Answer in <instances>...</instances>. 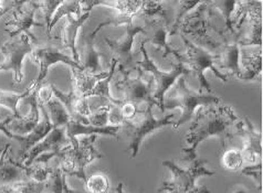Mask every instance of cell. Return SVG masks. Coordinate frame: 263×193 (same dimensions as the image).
Returning <instances> with one entry per match:
<instances>
[{
    "label": "cell",
    "instance_id": "cell-1",
    "mask_svg": "<svg viewBox=\"0 0 263 193\" xmlns=\"http://www.w3.org/2000/svg\"><path fill=\"white\" fill-rule=\"evenodd\" d=\"M242 121L233 112L230 106L210 105L207 108H201L194 117L189 131L185 136V140L189 147H182L184 160L194 161L197 158L196 150L198 146L210 137H217L220 142L221 148L232 139L241 136Z\"/></svg>",
    "mask_w": 263,
    "mask_h": 193
},
{
    "label": "cell",
    "instance_id": "cell-2",
    "mask_svg": "<svg viewBox=\"0 0 263 193\" xmlns=\"http://www.w3.org/2000/svg\"><path fill=\"white\" fill-rule=\"evenodd\" d=\"M98 136H86L82 140L78 138L71 139L70 145L63 147L59 155V168L65 176L76 177L78 179L86 181L85 168L96 159L102 158V155L94 148Z\"/></svg>",
    "mask_w": 263,
    "mask_h": 193
},
{
    "label": "cell",
    "instance_id": "cell-3",
    "mask_svg": "<svg viewBox=\"0 0 263 193\" xmlns=\"http://www.w3.org/2000/svg\"><path fill=\"white\" fill-rule=\"evenodd\" d=\"M207 160L196 158L192 161L187 169L179 167L173 160L163 161V166L172 171V179L164 181L163 185L157 191L167 193H210L206 187H201L196 183L200 177H213L215 171L207 169Z\"/></svg>",
    "mask_w": 263,
    "mask_h": 193
},
{
    "label": "cell",
    "instance_id": "cell-4",
    "mask_svg": "<svg viewBox=\"0 0 263 193\" xmlns=\"http://www.w3.org/2000/svg\"><path fill=\"white\" fill-rule=\"evenodd\" d=\"M179 35L185 44V53L182 54V56H184V64L187 66L189 71L193 72L194 76L198 79L199 93H203V91L206 90L208 94H213V88H211L209 82L204 78V71H214L216 76L224 82V83L228 82L229 79L228 74L221 73L216 66L218 63V54L211 53L207 49L198 46V44H195L185 35Z\"/></svg>",
    "mask_w": 263,
    "mask_h": 193
},
{
    "label": "cell",
    "instance_id": "cell-5",
    "mask_svg": "<svg viewBox=\"0 0 263 193\" xmlns=\"http://www.w3.org/2000/svg\"><path fill=\"white\" fill-rule=\"evenodd\" d=\"M176 96H171L164 100L165 109H181V115L178 121L173 122L174 129H178L181 125L191 122L194 117L195 109L198 106L216 105L221 102L215 94H204L191 90L184 78H179L176 84Z\"/></svg>",
    "mask_w": 263,
    "mask_h": 193
},
{
    "label": "cell",
    "instance_id": "cell-6",
    "mask_svg": "<svg viewBox=\"0 0 263 193\" xmlns=\"http://www.w3.org/2000/svg\"><path fill=\"white\" fill-rule=\"evenodd\" d=\"M173 117L174 115L171 114L164 117L163 120H156L153 115V106L148 105L145 107V109H141L134 118L128 121H123L121 128L124 129L125 135L129 138L127 150L132 151L130 157L133 159L136 157L143 139L146 136L153 131L165 127V126L173 125Z\"/></svg>",
    "mask_w": 263,
    "mask_h": 193
},
{
    "label": "cell",
    "instance_id": "cell-7",
    "mask_svg": "<svg viewBox=\"0 0 263 193\" xmlns=\"http://www.w3.org/2000/svg\"><path fill=\"white\" fill-rule=\"evenodd\" d=\"M145 42L142 41L140 46V52L143 55L141 60L137 61V69L141 71L149 72L152 74V80L153 83H155V92L153 94V98H154L159 104L160 107H162V112H165L164 108V100H165V94L170 90V87L176 82L181 75L184 74L191 73L188 70L187 66L184 64V62H178L177 64H172L173 69L168 72L162 71L158 69V66L155 64V62L149 57L147 50L145 48Z\"/></svg>",
    "mask_w": 263,
    "mask_h": 193
},
{
    "label": "cell",
    "instance_id": "cell-8",
    "mask_svg": "<svg viewBox=\"0 0 263 193\" xmlns=\"http://www.w3.org/2000/svg\"><path fill=\"white\" fill-rule=\"evenodd\" d=\"M213 10L210 9L209 2L201 0V3L196 7V9L184 18L179 25L178 32L182 35H191L207 50H217L220 48L221 42H217L208 34L211 27L210 18Z\"/></svg>",
    "mask_w": 263,
    "mask_h": 193
},
{
    "label": "cell",
    "instance_id": "cell-9",
    "mask_svg": "<svg viewBox=\"0 0 263 193\" xmlns=\"http://www.w3.org/2000/svg\"><path fill=\"white\" fill-rule=\"evenodd\" d=\"M126 26L125 35L121 40H112L109 38H105V42L111 49L112 52V60L118 63V68L121 73H128L137 70V61L134 56L133 44L135 35L138 33H144V26L135 25L133 21H128Z\"/></svg>",
    "mask_w": 263,
    "mask_h": 193
},
{
    "label": "cell",
    "instance_id": "cell-10",
    "mask_svg": "<svg viewBox=\"0 0 263 193\" xmlns=\"http://www.w3.org/2000/svg\"><path fill=\"white\" fill-rule=\"evenodd\" d=\"M0 52L5 55L0 62V72L11 71L13 73L12 84H20L24 81L23 64L25 57L32 53V44L27 35L21 34L17 39L5 42L0 47Z\"/></svg>",
    "mask_w": 263,
    "mask_h": 193
},
{
    "label": "cell",
    "instance_id": "cell-11",
    "mask_svg": "<svg viewBox=\"0 0 263 193\" xmlns=\"http://www.w3.org/2000/svg\"><path fill=\"white\" fill-rule=\"evenodd\" d=\"M69 144L70 140L67 136L65 127H55L45 139L27 152L20 163L24 167L31 166L33 162L48 163L51 158L57 157L62 148Z\"/></svg>",
    "mask_w": 263,
    "mask_h": 193
},
{
    "label": "cell",
    "instance_id": "cell-12",
    "mask_svg": "<svg viewBox=\"0 0 263 193\" xmlns=\"http://www.w3.org/2000/svg\"><path fill=\"white\" fill-rule=\"evenodd\" d=\"M137 71L140 73V75L137 78H130L128 73H122L123 79L115 83V86L120 88L124 94V99L122 101L133 103L137 106H142L143 104H145V106H157L160 109V112H162L160 104L153 98V80H149L147 83H145L142 80L143 71L140 69H137Z\"/></svg>",
    "mask_w": 263,
    "mask_h": 193
},
{
    "label": "cell",
    "instance_id": "cell-13",
    "mask_svg": "<svg viewBox=\"0 0 263 193\" xmlns=\"http://www.w3.org/2000/svg\"><path fill=\"white\" fill-rule=\"evenodd\" d=\"M26 2H21V4L16 7L11 11V19L6 22L7 27H13V30H5L6 33H8L10 38L19 36V34H25L32 42H36L38 39L31 32L32 27H40L45 28L46 26L40 22H36L34 19L35 12L38 10V6L35 2H27V7H24Z\"/></svg>",
    "mask_w": 263,
    "mask_h": 193
},
{
    "label": "cell",
    "instance_id": "cell-14",
    "mask_svg": "<svg viewBox=\"0 0 263 193\" xmlns=\"http://www.w3.org/2000/svg\"><path fill=\"white\" fill-rule=\"evenodd\" d=\"M31 60L38 63L40 66L38 78L31 83L34 87H41L43 85L42 82L47 79L50 66H52L53 64L61 62L69 65L70 69H81V66L73 60L72 56L65 54L61 49L53 47L38 48L34 51L32 50Z\"/></svg>",
    "mask_w": 263,
    "mask_h": 193
},
{
    "label": "cell",
    "instance_id": "cell-15",
    "mask_svg": "<svg viewBox=\"0 0 263 193\" xmlns=\"http://www.w3.org/2000/svg\"><path fill=\"white\" fill-rule=\"evenodd\" d=\"M170 21L167 19H151L144 20V35L145 43H152L157 48V51L163 52V57L173 54L178 62L184 61V56L177 50H174L167 43V35L170 33Z\"/></svg>",
    "mask_w": 263,
    "mask_h": 193
},
{
    "label": "cell",
    "instance_id": "cell-16",
    "mask_svg": "<svg viewBox=\"0 0 263 193\" xmlns=\"http://www.w3.org/2000/svg\"><path fill=\"white\" fill-rule=\"evenodd\" d=\"M38 104H39V109L42 115V118L39 121L38 125H36L34 129L31 132H29L27 136L14 135V138H13L20 144V150L18 153V158H20V161H18L19 163L24 159L27 152L30 150L32 147H34L36 144H39L41 140L45 139L49 135V132L54 128L52 123L50 122L46 106L39 101H38Z\"/></svg>",
    "mask_w": 263,
    "mask_h": 193
},
{
    "label": "cell",
    "instance_id": "cell-17",
    "mask_svg": "<svg viewBox=\"0 0 263 193\" xmlns=\"http://www.w3.org/2000/svg\"><path fill=\"white\" fill-rule=\"evenodd\" d=\"M32 85V84H31ZM40 87H34L32 85V91L29 96L25 99V101L30 105V110L29 114L26 116H21L13 120L7 125L10 132L18 136H25L26 133L31 132L40 121V109L38 104V90Z\"/></svg>",
    "mask_w": 263,
    "mask_h": 193
},
{
    "label": "cell",
    "instance_id": "cell-18",
    "mask_svg": "<svg viewBox=\"0 0 263 193\" xmlns=\"http://www.w3.org/2000/svg\"><path fill=\"white\" fill-rule=\"evenodd\" d=\"M245 139L243 149L241 150L243 156V160L254 165L261 160L262 157V133L254 127L252 123L247 117L242 121V130L241 136Z\"/></svg>",
    "mask_w": 263,
    "mask_h": 193
},
{
    "label": "cell",
    "instance_id": "cell-19",
    "mask_svg": "<svg viewBox=\"0 0 263 193\" xmlns=\"http://www.w3.org/2000/svg\"><path fill=\"white\" fill-rule=\"evenodd\" d=\"M91 12H85L80 17H74L73 14L67 16V22L62 26L60 33L55 36V39L60 41L61 48L69 49L72 52L73 60L79 64V53L77 49V35L80 28L83 26L84 22L90 18ZM80 65V64H79Z\"/></svg>",
    "mask_w": 263,
    "mask_h": 193
},
{
    "label": "cell",
    "instance_id": "cell-20",
    "mask_svg": "<svg viewBox=\"0 0 263 193\" xmlns=\"http://www.w3.org/2000/svg\"><path fill=\"white\" fill-rule=\"evenodd\" d=\"M220 51L218 52V62H220L218 70L220 69L227 70L229 72L228 76H236L240 79L241 72L240 69V47L238 44V40L235 38H223L220 44Z\"/></svg>",
    "mask_w": 263,
    "mask_h": 193
},
{
    "label": "cell",
    "instance_id": "cell-21",
    "mask_svg": "<svg viewBox=\"0 0 263 193\" xmlns=\"http://www.w3.org/2000/svg\"><path fill=\"white\" fill-rule=\"evenodd\" d=\"M99 32L100 30L96 28V30L86 34L82 40L81 50L78 51L79 64L81 66V69L93 74H101L104 72L100 64V56H103L104 54L99 52L96 49V46H94V41H96L97 34Z\"/></svg>",
    "mask_w": 263,
    "mask_h": 193
},
{
    "label": "cell",
    "instance_id": "cell-22",
    "mask_svg": "<svg viewBox=\"0 0 263 193\" xmlns=\"http://www.w3.org/2000/svg\"><path fill=\"white\" fill-rule=\"evenodd\" d=\"M10 145H6L0 150V187L14 182L24 181L25 171L18 161L8 156Z\"/></svg>",
    "mask_w": 263,
    "mask_h": 193
},
{
    "label": "cell",
    "instance_id": "cell-23",
    "mask_svg": "<svg viewBox=\"0 0 263 193\" xmlns=\"http://www.w3.org/2000/svg\"><path fill=\"white\" fill-rule=\"evenodd\" d=\"M71 78L73 84V91L80 98L87 99V95L93 90L98 82L104 79L107 75V72H103L101 74H93L89 71L81 69H70Z\"/></svg>",
    "mask_w": 263,
    "mask_h": 193
},
{
    "label": "cell",
    "instance_id": "cell-24",
    "mask_svg": "<svg viewBox=\"0 0 263 193\" xmlns=\"http://www.w3.org/2000/svg\"><path fill=\"white\" fill-rule=\"evenodd\" d=\"M121 129V126H113L109 125L107 127L104 128H98L93 127L90 125H84L82 123H79L74 120L69 121V123L65 125V131H67V136L69 140L77 138L79 135H85V136H91V135H102V136H111L116 139H119L118 131Z\"/></svg>",
    "mask_w": 263,
    "mask_h": 193
},
{
    "label": "cell",
    "instance_id": "cell-25",
    "mask_svg": "<svg viewBox=\"0 0 263 193\" xmlns=\"http://www.w3.org/2000/svg\"><path fill=\"white\" fill-rule=\"evenodd\" d=\"M81 5V9H83L85 12H91L92 8L96 6H105L109 7V8L118 10L120 14H124V16L128 17H137L138 12H140L143 2H103V0H86V2H80Z\"/></svg>",
    "mask_w": 263,
    "mask_h": 193
},
{
    "label": "cell",
    "instance_id": "cell-26",
    "mask_svg": "<svg viewBox=\"0 0 263 193\" xmlns=\"http://www.w3.org/2000/svg\"><path fill=\"white\" fill-rule=\"evenodd\" d=\"M241 62H242L243 65V71L241 72V76L239 80H255L262 72V51H253L249 54H243Z\"/></svg>",
    "mask_w": 263,
    "mask_h": 193
},
{
    "label": "cell",
    "instance_id": "cell-27",
    "mask_svg": "<svg viewBox=\"0 0 263 193\" xmlns=\"http://www.w3.org/2000/svg\"><path fill=\"white\" fill-rule=\"evenodd\" d=\"M116 66H118V63H116L114 60H112L111 68H109V70L107 71V75L104 79H102L98 82L96 86L93 87V90L89 93V95H87V99H89L90 96H99V98H101V99H104V100L108 101L112 104V105H115V106L122 105L123 101L114 99L111 95V93H109V83H111V81L113 79Z\"/></svg>",
    "mask_w": 263,
    "mask_h": 193
},
{
    "label": "cell",
    "instance_id": "cell-28",
    "mask_svg": "<svg viewBox=\"0 0 263 193\" xmlns=\"http://www.w3.org/2000/svg\"><path fill=\"white\" fill-rule=\"evenodd\" d=\"M46 106V109L48 112L50 122L55 127H65V125L69 123L71 117L68 113L67 108L63 106V104L57 100L54 96H52L46 104H43Z\"/></svg>",
    "mask_w": 263,
    "mask_h": 193
},
{
    "label": "cell",
    "instance_id": "cell-29",
    "mask_svg": "<svg viewBox=\"0 0 263 193\" xmlns=\"http://www.w3.org/2000/svg\"><path fill=\"white\" fill-rule=\"evenodd\" d=\"M109 106L111 104H104L102 106H92L91 113L89 116L82 117L79 116L74 118V121L82 123L84 125H90L93 127L104 128L108 125V114H109Z\"/></svg>",
    "mask_w": 263,
    "mask_h": 193
},
{
    "label": "cell",
    "instance_id": "cell-30",
    "mask_svg": "<svg viewBox=\"0 0 263 193\" xmlns=\"http://www.w3.org/2000/svg\"><path fill=\"white\" fill-rule=\"evenodd\" d=\"M201 3V0L197 2H187V0H177V2H170L175 10L174 14V22L170 29V35H174L178 33V28L181 24V21L187 16V13L195 9L197 6Z\"/></svg>",
    "mask_w": 263,
    "mask_h": 193
},
{
    "label": "cell",
    "instance_id": "cell-31",
    "mask_svg": "<svg viewBox=\"0 0 263 193\" xmlns=\"http://www.w3.org/2000/svg\"><path fill=\"white\" fill-rule=\"evenodd\" d=\"M32 91V85L29 86L26 91L23 93H13V92H6L0 90V106H5L8 108L12 113L14 118L21 117V113L18 110V103L20 100L26 99Z\"/></svg>",
    "mask_w": 263,
    "mask_h": 193
},
{
    "label": "cell",
    "instance_id": "cell-32",
    "mask_svg": "<svg viewBox=\"0 0 263 193\" xmlns=\"http://www.w3.org/2000/svg\"><path fill=\"white\" fill-rule=\"evenodd\" d=\"M43 189H45V183H39L32 180H24L2 185L0 193H42Z\"/></svg>",
    "mask_w": 263,
    "mask_h": 193
},
{
    "label": "cell",
    "instance_id": "cell-33",
    "mask_svg": "<svg viewBox=\"0 0 263 193\" xmlns=\"http://www.w3.org/2000/svg\"><path fill=\"white\" fill-rule=\"evenodd\" d=\"M137 17L143 18V20L162 18L170 21L167 17L165 2H143V6Z\"/></svg>",
    "mask_w": 263,
    "mask_h": 193
},
{
    "label": "cell",
    "instance_id": "cell-34",
    "mask_svg": "<svg viewBox=\"0 0 263 193\" xmlns=\"http://www.w3.org/2000/svg\"><path fill=\"white\" fill-rule=\"evenodd\" d=\"M69 14H76L77 17L81 16V5H80V2H62L61 5L58 7V10L54 13L52 21H51V25L47 31L49 38L51 36V31H52L53 27L60 21V19L65 16H69Z\"/></svg>",
    "mask_w": 263,
    "mask_h": 193
},
{
    "label": "cell",
    "instance_id": "cell-35",
    "mask_svg": "<svg viewBox=\"0 0 263 193\" xmlns=\"http://www.w3.org/2000/svg\"><path fill=\"white\" fill-rule=\"evenodd\" d=\"M23 169L25 171V176L28 178V180H32L39 183H45L49 178L50 173L52 172L53 168L48 167L47 163H43V162H33L32 165L29 167L23 166Z\"/></svg>",
    "mask_w": 263,
    "mask_h": 193
},
{
    "label": "cell",
    "instance_id": "cell-36",
    "mask_svg": "<svg viewBox=\"0 0 263 193\" xmlns=\"http://www.w3.org/2000/svg\"><path fill=\"white\" fill-rule=\"evenodd\" d=\"M243 156L241 150L236 149V148H230L226 149L221 156V165L224 169L229 171H238L243 167Z\"/></svg>",
    "mask_w": 263,
    "mask_h": 193
},
{
    "label": "cell",
    "instance_id": "cell-37",
    "mask_svg": "<svg viewBox=\"0 0 263 193\" xmlns=\"http://www.w3.org/2000/svg\"><path fill=\"white\" fill-rule=\"evenodd\" d=\"M59 168H53L47 181L45 182V193H63V185L67 182V178Z\"/></svg>",
    "mask_w": 263,
    "mask_h": 193
},
{
    "label": "cell",
    "instance_id": "cell-38",
    "mask_svg": "<svg viewBox=\"0 0 263 193\" xmlns=\"http://www.w3.org/2000/svg\"><path fill=\"white\" fill-rule=\"evenodd\" d=\"M85 191L87 193H106L109 188V182L105 175L94 173L86 178Z\"/></svg>",
    "mask_w": 263,
    "mask_h": 193
},
{
    "label": "cell",
    "instance_id": "cell-39",
    "mask_svg": "<svg viewBox=\"0 0 263 193\" xmlns=\"http://www.w3.org/2000/svg\"><path fill=\"white\" fill-rule=\"evenodd\" d=\"M36 6H38V9H40L45 16L46 19V28L47 31L51 25V21L55 13V10L58 7L61 5L62 2H58V0H47V2H35Z\"/></svg>",
    "mask_w": 263,
    "mask_h": 193
},
{
    "label": "cell",
    "instance_id": "cell-40",
    "mask_svg": "<svg viewBox=\"0 0 263 193\" xmlns=\"http://www.w3.org/2000/svg\"><path fill=\"white\" fill-rule=\"evenodd\" d=\"M241 173L245 176H249L254 180L259 191L262 190V162L254 163V165L247 166L241 169Z\"/></svg>",
    "mask_w": 263,
    "mask_h": 193
},
{
    "label": "cell",
    "instance_id": "cell-41",
    "mask_svg": "<svg viewBox=\"0 0 263 193\" xmlns=\"http://www.w3.org/2000/svg\"><path fill=\"white\" fill-rule=\"evenodd\" d=\"M141 109H142L141 106H137L133 103L123 101V104L121 105L123 121H128V120H132V118H134Z\"/></svg>",
    "mask_w": 263,
    "mask_h": 193
},
{
    "label": "cell",
    "instance_id": "cell-42",
    "mask_svg": "<svg viewBox=\"0 0 263 193\" xmlns=\"http://www.w3.org/2000/svg\"><path fill=\"white\" fill-rule=\"evenodd\" d=\"M108 123H112L113 126H121L123 123V117L121 112V106L112 105L109 106V114H108Z\"/></svg>",
    "mask_w": 263,
    "mask_h": 193
},
{
    "label": "cell",
    "instance_id": "cell-43",
    "mask_svg": "<svg viewBox=\"0 0 263 193\" xmlns=\"http://www.w3.org/2000/svg\"><path fill=\"white\" fill-rule=\"evenodd\" d=\"M21 4V2H11L8 7H3V2H0V17L5 16L6 13L11 12L16 7H18Z\"/></svg>",
    "mask_w": 263,
    "mask_h": 193
},
{
    "label": "cell",
    "instance_id": "cell-44",
    "mask_svg": "<svg viewBox=\"0 0 263 193\" xmlns=\"http://www.w3.org/2000/svg\"><path fill=\"white\" fill-rule=\"evenodd\" d=\"M13 116L11 115L10 117H7L5 121H3V122H0V128L2 129H4V131H5V135L8 137V138H10V139H13L14 138V133H12V132H10L8 129H7V125H8L12 120H13Z\"/></svg>",
    "mask_w": 263,
    "mask_h": 193
},
{
    "label": "cell",
    "instance_id": "cell-45",
    "mask_svg": "<svg viewBox=\"0 0 263 193\" xmlns=\"http://www.w3.org/2000/svg\"><path fill=\"white\" fill-rule=\"evenodd\" d=\"M115 193H125L123 190V182H120L118 184V187L115 188Z\"/></svg>",
    "mask_w": 263,
    "mask_h": 193
},
{
    "label": "cell",
    "instance_id": "cell-46",
    "mask_svg": "<svg viewBox=\"0 0 263 193\" xmlns=\"http://www.w3.org/2000/svg\"><path fill=\"white\" fill-rule=\"evenodd\" d=\"M233 193H248V192L243 187H241V185H240V187L236 188V190L233 191Z\"/></svg>",
    "mask_w": 263,
    "mask_h": 193
},
{
    "label": "cell",
    "instance_id": "cell-47",
    "mask_svg": "<svg viewBox=\"0 0 263 193\" xmlns=\"http://www.w3.org/2000/svg\"><path fill=\"white\" fill-rule=\"evenodd\" d=\"M63 193H71L70 188H69V185H68L67 182H65L64 185H63Z\"/></svg>",
    "mask_w": 263,
    "mask_h": 193
},
{
    "label": "cell",
    "instance_id": "cell-48",
    "mask_svg": "<svg viewBox=\"0 0 263 193\" xmlns=\"http://www.w3.org/2000/svg\"><path fill=\"white\" fill-rule=\"evenodd\" d=\"M71 193H87L86 191H80V190H74V189H70Z\"/></svg>",
    "mask_w": 263,
    "mask_h": 193
},
{
    "label": "cell",
    "instance_id": "cell-49",
    "mask_svg": "<svg viewBox=\"0 0 263 193\" xmlns=\"http://www.w3.org/2000/svg\"><path fill=\"white\" fill-rule=\"evenodd\" d=\"M0 131H3L4 133H5V131H4V129H2V128H0Z\"/></svg>",
    "mask_w": 263,
    "mask_h": 193
}]
</instances>
